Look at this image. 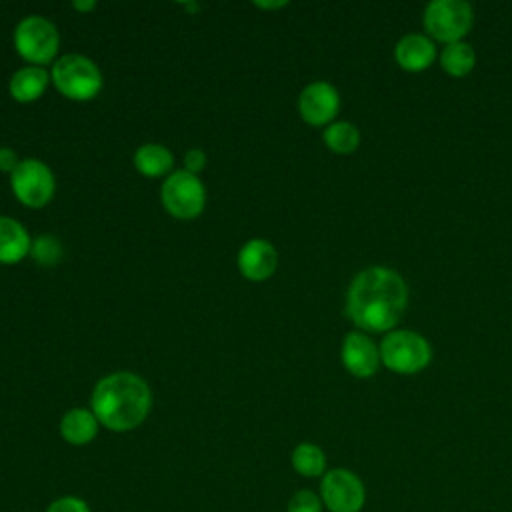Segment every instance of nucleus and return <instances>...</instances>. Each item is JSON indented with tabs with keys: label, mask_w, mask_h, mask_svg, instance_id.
Wrapping results in <instances>:
<instances>
[{
	"label": "nucleus",
	"mask_w": 512,
	"mask_h": 512,
	"mask_svg": "<svg viewBox=\"0 0 512 512\" xmlns=\"http://www.w3.org/2000/svg\"><path fill=\"white\" fill-rule=\"evenodd\" d=\"M408 302L404 278L386 266L360 270L348 286L346 314L366 332H384L396 326Z\"/></svg>",
	"instance_id": "f257e3e1"
},
{
	"label": "nucleus",
	"mask_w": 512,
	"mask_h": 512,
	"mask_svg": "<svg viewBox=\"0 0 512 512\" xmlns=\"http://www.w3.org/2000/svg\"><path fill=\"white\" fill-rule=\"evenodd\" d=\"M152 408V390L134 372H114L98 380L92 390L90 410L112 432L138 428Z\"/></svg>",
	"instance_id": "f03ea898"
},
{
	"label": "nucleus",
	"mask_w": 512,
	"mask_h": 512,
	"mask_svg": "<svg viewBox=\"0 0 512 512\" xmlns=\"http://www.w3.org/2000/svg\"><path fill=\"white\" fill-rule=\"evenodd\" d=\"M50 80L56 90L76 102L92 100L102 90V72L100 68L82 54L60 56L52 64Z\"/></svg>",
	"instance_id": "7ed1b4c3"
},
{
	"label": "nucleus",
	"mask_w": 512,
	"mask_h": 512,
	"mask_svg": "<svg viewBox=\"0 0 512 512\" xmlns=\"http://www.w3.org/2000/svg\"><path fill=\"white\" fill-rule=\"evenodd\" d=\"M380 360L398 374H414L428 366L432 348L428 340L414 330H392L380 344Z\"/></svg>",
	"instance_id": "20e7f679"
},
{
	"label": "nucleus",
	"mask_w": 512,
	"mask_h": 512,
	"mask_svg": "<svg viewBox=\"0 0 512 512\" xmlns=\"http://www.w3.org/2000/svg\"><path fill=\"white\" fill-rule=\"evenodd\" d=\"M14 46L16 52L30 64L42 66L50 64L56 58L58 46H60V36L56 26L38 16H26L18 22L14 30Z\"/></svg>",
	"instance_id": "39448f33"
},
{
	"label": "nucleus",
	"mask_w": 512,
	"mask_h": 512,
	"mask_svg": "<svg viewBox=\"0 0 512 512\" xmlns=\"http://www.w3.org/2000/svg\"><path fill=\"white\" fill-rule=\"evenodd\" d=\"M160 198L168 214L180 220H192L204 210L206 188L196 174H190L188 170H176L164 180Z\"/></svg>",
	"instance_id": "423d86ee"
},
{
	"label": "nucleus",
	"mask_w": 512,
	"mask_h": 512,
	"mask_svg": "<svg viewBox=\"0 0 512 512\" xmlns=\"http://www.w3.org/2000/svg\"><path fill=\"white\" fill-rule=\"evenodd\" d=\"M474 12L464 0H432L424 8V28L446 44L462 40L472 28Z\"/></svg>",
	"instance_id": "0eeeda50"
},
{
	"label": "nucleus",
	"mask_w": 512,
	"mask_h": 512,
	"mask_svg": "<svg viewBox=\"0 0 512 512\" xmlns=\"http://www.w3.org/2000/svg\"><path fill=\"white\" fill-rule=\"evenodd\" d=\"M318 494L328 512H360L366 504V486L350 468L326 470Z\"/></svg>",
	"instance_id": "6e6552de"
},
{
	"label": "nucleus",
	"mask_w": 512,
	"mask_h": 512,
	"mask_svg": "<svg viewBox=\"0 0 512 512\" xmlns=\"http://www.w3.org/2000/svg\"><path fill=\"white\" fill-rule=\"evenodd\" d=\"M10 186L24 206L42 208L52 200L56 182L52 170L42 160L26 158L10 174Z\"/></svg>",
	"instance_id": "1a4fd4ad"
},
{
	"label": "nucleus",
	"mask_w": 512,
	"mask_h": 512,
	"mask_svg": "<svg viewBox=\"0 0 512 512\" xmlns=\"http://www.w3.org/2000/svg\"><path fill=\"white\" fill-rule=\"evenodd\" d=\"M340 108L338 90L324 80L310 82L298 96V112L312 126L328 124Z\"/></svg>",
	"instance_id": "9d476101"
},
{
	"label": "nucleus",
	"mask_w": 512,
	"mask_h": 512,
	"mask_svg": "<svg viewBox=\"0 0 512 512\" xmlns=\"http://www.w3.org/2000/svg\"><path fill=\"white\" fill-rule=\"evenodd\" d=\"M342 362L350 374L358 378H368L376 374L382 362L380 348H376V344L366 332L362 330L348 332L342 342Z\"/></svg>",
	"instance_id": "9b49d317"
},
{
	"label": "nucleus",
	"mask_w": 512,
	"mask_h": 512,
	"mask_svg": "<svg viewBox=\"0 0 512 512\" xmlns=\"http://www.w3.org/2000/svg\"><path fill=\"white\" fill-rule=\"evenodd\" d=\"M278 266L276 248L264 238L248 240L238 252V270L244 278L260 282L274 274Z\"/></svg>",
	"instance_id": "f8f14e48"
},
{
	"label": "nucleus",
	"mask_w": 512,
	"mask_h": 512,
	"mask_svg": "<svg viewBox=\"0 0 512 512\" xmlns=\"http://www.w3.org/2000/svg\"><path fill=\"white\" fill-rule=\"evenodd\" d=\"M436 56V46L430 36L408 32L394 46L396 62L410 72H420L432 64Z\"/></svg>",
	"instance_id": "ddd939ff"
},
{
	"label": "nucleus",
	"mask_w": 512,
	"mask_h": 512,
	"mask_svg": "<svg viewBox=\"0 0 512 512\" xmlns=\"http://www.w3.org/2000/svg\"><path fill=\"white\" fill-rule=\"evenodd\" d=\"M32 240L26 228L8 216H0V264H16L30 254Z\"/></svg>",
	"instance_id": "4468645a"
},
{
	"label": "nucleus",
	"mask_w": 512,
	"mask_h": 512,
	"mask_svg": "<svg viewBox=\"0 0 512 512\" xmlns=\"http://www.w3.org/2000/svg\"><path fill=\"white\" fill-rule=\"evenodd\" d=\"M100 422L88 408H72L60 418V436L72 446L90 444L98 434Z\"/></svg>",
	"instance_id": "2eb2a0df"
},
{
	"label": "nucleus",
	"mask_w": 512,
	"mask_h": 512,
	"mask_svg": "<svg viewBox=\"0 0 512 512\" xmlns=\"http://www.w3.org/2000/svg\"><path fill=\"white\" fill-rule=\"evenodd\" d=\"M50 82V74L42 66H24L16 70L8 82V90L16 102L38 100Z\"/></svg>",
	"instance_id": "dca6fc26"
},
{
	"label": "nucleus",
	"mask_w": 512,
	"mask_h": 512,
	"mask_svg": "<svg viewBox=\"0 0 512 512\" xmlns=\"http://www.w3.org/2000/svg\"><path fill=\"white\" fill-rule=\"evenodd\" d=\"M134 166L140 174H144L148 178H156V176H164L172 170L174 156L168 148H164L160 144H142L134 152Z\"/></svg>",
	"instance_id": "f3484780"
},
{
	"label": "nucleus",
	"mask_w": 512,
	"mask_h": 512,
	"mask_svg": "<svg viewBox=\"0 0 512 512\" xmlns=\"http://www.w3.org/2000/svg\"><path fill=\"white\" fill-rule=\"evenodd\" d=\"M292 468L304 478H322L326 474V454L314 442H300L290 454Z\"/></svg>",
	"instance_id": "a211bd4d"
},
{
	"label": "nucleus",
	"mask_w": 512,
	"mask_h": 512,
	"mask_svg": "<svg viewBox=\"0 0 512 512\" xmlns=\"http://www.w3.org/2000/svg\"><path fill=\"white\" fill-rule=\"evenodd\" d=\"M440 64L442 68L452 74V76H464L468 74L474 64H476V52L472 48V44L458 40V42H450L442 48L440 54Z\"/></svg>",
	"instance_id": "6ab92c4d"
},
{
	"label": "nucleus",
	"mask_w": 512,
	"mask_h": 512,
	"mask_svg": "<svg viewBox=\"0 0 512 512\" xmlns=\"http://www.w3.org/2000/svg\"><path fill=\"white\" fill-rule=\"evenodd\" d=\"M324 144L336 152V154H348L354 152L360 144V132L352 122L346 120H338V122H330L324 128Z\"/></svg>",
	"instance_id": "aec40b11"
},
{
	"label": "nucleus",
	"mask_w": 512,
	"mask_h": 512,
	"mask_svg": "<svg viewBox=\"0 0 512 512\" xmlns=\"http://www.w3.org/2000/svg\"><path fill=\"white\" fill-rule=\"evenodd\" d=\"M30 254L34 256L36 262H40L44 266H50V264H56L62 258V246L54 236L46 234V236H38L32 242Z\"/></svg>",
	"instance_id": "412c9836"
},
{
	"label": "nucleus",
	"mask_w": 512,
	"mask_h": 512,
	"mask_svg": "<svg viewBox=\"0 0 512 512\" xmlns=\"http://www.w3.org/2000/svg\"><path fill=\"white\" fill-rule=\"evenodd\" d=\"M322 510H324V504L320 494L310 488L296 490L286 504V512H322Z\"/></svg>",
	"instance_id": "4be33fe9"
},
{
	"label": "nucleus",
	"mask_w": 512,
	"mask_h": 512,
	"mask_svg": "<svg viewBox=\"0 0 512 512\" xmlns=\"http://www.w3.org/2000/svg\"><path fill=\"white\" fill-rule=\"evenodd\" d=\"M46 512H92L88 502L80 496H60L52 500Z\"/></svg>",
	"instance_id": "5701e85b"
},
{
	"label": "nucleus",
	"mask_w": 512,
	"mask_h": 512,
	"mask_svg": "<svg viewBox=\"0 0 512 512\" xmlns=\"http://www.w3.org/2000/svg\"><path fill=\"white\" fill-rule=\"evenodd\" d=\"M206 164V154L200 148H192L184 154V170L190 174H198Z\"/></svg>",
	"instance_id": "b1692460"
},
{
	"label": "nucleus",
	"mask_w": 512,
	"mask_h": 512,
	"mask_svg": "<svg viewBox=\"0 0 512 512\" xmlns=\"http://www.w3.org/2000/svg\"><path fill=\"white\" fill-rule=\"evenodd\" d=\"M20 164L18 154L8 148V146H0V172H14V168Z\"/></svg>",
	"instance_id": "393cba45"
},
{
	"label": "nucleus",
	"mask_w": 512,
	"mask_h": 512,
	"mask_svg": "<svg viewBox=\"0 0 512 512\" xmlns=\"http://www.w3.org/2000/svg\"><path fill=\"white\" fill-rule=\"evenodd\" d=\"M72 8L78 10V12H90V10L96 8V2L94 0H74Z\"/></svg>",
	"instance_id": "a878e982"
},
{
	"label": "nucleus",
	"mask_w": 512,
	"mask_h": 512,
	"mask_svg": "<svg viewBox=\"0 0 512 512\" xmlns=\"http://www.w3.org/2000/svg\"><path fill=\"white\" fill-rule=\"evenodd\" d=\"M258 8H264V10H270V8H282L286 6L288 2L286 0H276V2H254Z\"/></svg>",
	"instance_id": "bb28decb"
}]
</instances>
